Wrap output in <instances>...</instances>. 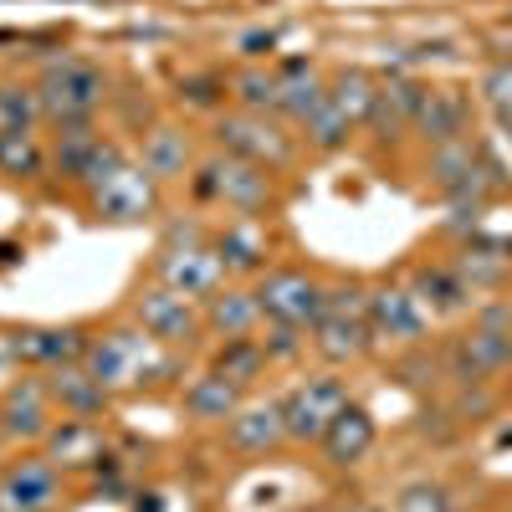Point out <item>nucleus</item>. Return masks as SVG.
Returning <instances> with one entry per match:
<instances>
[{
	"label": "nucleus",
	"mask_w": 512,
	"mask_h": 512,
	"mask_svg": "<svg viewBox=\"0 0 512 512\" xmlns=\"http://www.w3.org/2000/svg\"><path fill=\"white\" fill-rule=\"evenodd\" d=\"M6 364H16L11 359V328H0V369H6Z\"/></svg>",
	"instance_id": "40"
},
{
	"label": "nucleus",
	"mask_w": 512,
	"mask_h": 512,
	"mask_svg": "<svg viewBox=\"0 0 512 512\" xmlns=\"http://www.w3.org/2000/svg\"><path fill=\"white\" fill-rule=\"evenodd\" d=\"M231 98H236V108H246V113H277L282 108V77H277V67H241V72H231Z\"/></svg>",
	"instance_id": "31"
},
{
	"label": "nucleus",
	"mask_w": 512,
	"mask_h": 512,
	"mask_svg": "<svg viewBox=\"0 0 512 512\" xmlns=\"http://www.w3.org/2000/svg\"><path fill=\"white\" fill-rule=\"evenodd\" d=\"M210 369H221L226 379L251 390V384L262 379V369H272V364H267L262 338H226V344H216V354H210Z\"/></svg>",
	"instance_id": "33"
},
{
	"label": "nucleus",
	"mask_w": 512,
	"mask_h": 512,
	"mask_svg": "<svg viewBox=\"0 0 512 512\" xmlns=\"http://www.w3.org/2000/svg\"><path fill=\"white\" fill-rule=\"evenodd\" d=\"M374 93H379V77L364 72V67H344V72H333V77H328V98L344 108L359 128H364L369 113H374Z\"/></svg>",
	"instance_id": "34"
},
{
	"label": "nucleus",
	"mask_w": 512,
	"mask_h": 512,
	"mask_svg": "<svg viewBox=\"0 0 512 512\" xmlns=\"http://www.w3.org/2000/svg\"><path fill=\"white\" fill-rule=\"evenodd\" d=\"M216 149L221 154H236V159H251L272 169V175H282V169L297 159V139L287 134V123L277 113H246V108H231L216 118Z\"/></svg>",
	"instance_id": "5"
},
{
	"label": "nucleus",
	"mask_w": 512,
	"mask_h": 512,
	"mask_svg": "<svg viewBox=\"0 0 512 512\" xmlns=\"http://www.w3.org/2000/svg\"><path fill=\"white\" fill-rule=\"evenodd\" d=\"M210 246L226 262V277H262L272 267V236H267L262 216H231L210 236Z\"/></svg>",
	"instance_id": "18"
},
{
	"label": "nucleus",
	"mask_w": 512,
	"mask_h": 512,
	"mask_svg": "<svg viewBox=\"0 0 512 512\" xmlns=\"http://www.w3.org/2000/svg\"><path fill=\"white\" fill-rule=\"evenodd\" d=\"M226 441H231V451H241V456H272V451L292 446L287 420H282V400L241 405V410L226 420Z\"/></svg>",
	"instance_id": "19"
},
{
	"label": "nucleus",
	"mask_w": 512,
	"mask_h": 512,
	"mask_svg": "<svg viewBox=\"0 0 512 512\" xmlns=\"http://www.w3.org/2000/svg\"><path fill=\"white\" fill-rule=\"evenodd\" d=\"M308 349H313L323 364H359V359L374 349V328H369V318L323 313V318L308 328Z\"/></svg>",
	"instance_id": "22"
},
{
	"label": "nucleus",
	"mask_w": 512,
	"mask_h": 512,
	"mask_svg": "<svg viewBox=\"0 0 512 512\" xmlns=\"http://www.w3.org/2000/svg\"><path fill=\"white\" fill-rule=\"evenodd\" d=\"M200 318H205V333L210 338H256L262 333V308H256V292L251 287H221L216 297L200 303Z\"/></svg>",
	"instance_id": "23"
},
{
	"label": "nucleus",
	"mask_w": 512,
	"mask_h": 512,
	"mask_svg": "<svg viewBox=\"0 0 512 512\" xmlns=\"http://www.w3.org/2000/svg\"><path fill=\"white\" fill-rule=\"evenodd\" d=\"M354 134H359V123H354L344 108H338L333 98H328V103H323V108H318V113L303 123V128H297V139H303L313 154H338V149H344Z\"/></svg>",
	"instance_id": "32"
},
{
	"label": "nucleus",
	"mask_w": 512,
	"mask_h": 512,
	"mask_svg": "<svg viewBox=\"0 0 512 512\" xmlns=\"http://www.w3.org/2000/svg\"><path fill=\"white\" fill-rule=\"evenodd\" d=\"M390 512H456V492L446 482H431V477H420V482H405L390 502Z\"/></svg>",
	"instance_id": "36"
},
{
	"label": "nucleus",
	"mask_w": 512,
	"mask_h": 512,
	"mask_svg": "<svg viewBox=\"0 0 512 512\" xmlns=\"http://www.w3.org/2000/svg\"><path fill=\"white\" fill-rule=\"evenodd\" d=\"M128 313H134V323L154 338V344H164V349H185V344H195V338H205L200 303H190V297H180L175 287H164V282L139 287Z\"/></svg>",
	"instance_id": "9"
},
{
	"label": "nucleus",
	"mask_w": 512,
	"mask_h": 512,
	"mask_svg": "<svg viewBox=\"0 0 512 512\" xmlns=\"http://www.w3.org/2000/svg\"><path fill=\"white\" fill-rule=\"evenodd\" d=\"M482 103L492 108L497 128H502L507 144H512V62H492L482 72Z\"/></svg>",
	"instance_id": "37"
},
{
	"label": "nucleus",
	"mask_w": 512,
	"mask_h": 512,
	"mask_svg": "<svg viewBox=\"0 0 512 512\" xmlns=\"http://www.w3.org/2000/svg\"><path fill=\"white\" fill-rule=\"evenodd\" d=\"M236 52H241V57H251V62H262V57H272V52H277V31H267V26H256V31H246V36L236 41Z\"/></svg>",
	"instance_id": "39"
},
{
	"label": "nucleus",
	"mask_w": 512,
	"mask_h": 512,
	"mask_svg": "<svg viewBox=\"0 0 512 512\" xmlns=\"http://www.w3.org/2000/svg\"><path fill=\"white\" fill-rule=\"evenodd\" d=\"M410 134H415L425 149L472 139V93H466V88H425Z\"/></svg>",
	"instance_id": "16"
},
{
	"label": "nucleus",
	"mask_w": 512,
	"mask_h": 512,
	"mask_svg": "<svg viewBox=\"0 0 512 512\" xmlns=\"http://www.w3.org/2000/svg\"><path fill=\"white\" fill-rule=\"evenodd\" d=\"M344 405H349V384L338 379V374H308V379H297L292 390L282 395V420H287L292 446H318Z\"/></svg>",
	"instance_id": "8"
},
{
	"label": "nucleus",
	"mask_w": 512,
	"mask_h": 512,
	"mask_svg": "<svg viewBox=\"0 0 512 512\" xmlns=\"http://www.w3.org/2000/svg\"><path fill=\"white\" fill-rule=\"evenodd\" d=\"M359 512H390V507H359Z\"/></svg>",
	"instance_id": "41"
},
{
	"label": "nucleus",
	"mask_w": 512,
	"mask_h": 512,
	"mask_svg": "<svg viewBox=\"0 0 512 512\" xmlns=\"http://www.w3.org/2000/svg\"><path fill=\"white\" fill-rule=\"evenodd\" d=\"M180 405H185V415H190L195 425H226V420L246 405V384L226 379L221 369H205V374H195V379L185 384Z\"/></svg>",
	"instance_id": "25"
},
{
	"label": "nucleus",
	"mask_w": 512,
	"mask_h": 512,
	"mask_svg": "<svg viewBox=\"0 0 512 512\" xmlns=\"http://www.w3.org/2000/svg\"><path fill=\"white\" fill-rule=\"evenodd\" d=\"M451 267L461 272V282L472 287L477 297L482 292H502L512 282V241H497V236H461L456 251H451Z\"/></svg>",
	"instance_id": "17"
},
{
	"label": "nucleus",
	"mask_w": 512,
	"mask_h": 512,
	"mask_svg": "<svg viewBox=\"0 0 512 512\" xmlns=\"http://www.w3.org/2000/svg\"><path fill=\"white\" fill-rule=\"evenodd\" d=\"M251 292L267 323H292V328H313L328 303V282L308 267H267Z\"/></svg>",
	"instance_id": "6"
},
{
	"label": "nucleus",
	"mask_w": 512,
	"mask_h": 512,
	"mask_svg": "<svg viewBox=\"0 0 512 512\" xmlns=\"http://www.w3.org/2000/svg\"><path fill=\"white\" fill-rule=\"evenodd\" d=\"M57 425V405L47 374H21L0 390V441L6 446H41Z\"/></svg>",
	"instance_id": "10"
},
{
	"label": "nucleus",
	"mask_w": 512,
	"mask_h": 512,
	"mask_svg": "<svg viewBox=\"0 0 512 512\" xmlns=\"http://www.w3.org/2000/svg\"><path fill=\"white\" fill-rule=\"evenodd\" d=\"M277 77H282V108H277V118L292 123V128H303V123L328 103V77H323V67L297 57V62H282Z\"/></svg>",
	"instance_id": "26"
},
{
	"label": "nucleus",
	"mask_w": 512,
	"mask_h": 512,
	"mask_svg": "<svg viewBox=\"0 0 512 512\" xmlns=\"http://www.w3.org/2000/svg\"><path fill=\"white\" fill-rule=\"evenodd\" d=\"M405 287L420 297V308L431 318H461V313L477 308V292L461 282L451 256H415V262L405 267Z\"/></svg>",
	"instance_id": "15"
},
{
	"label": "nucleus",
	"mask_w": 512,
	"mask_h": 512,
	"mask_svg": "<svg viewBox=\"0 0 512 512\" xmlns=\"http://www.w3.org/2000/svg\"><path fill=\"white\" fill-rule=\"evenodd\" d=\"M0 118H6V128H41L47 123L36 82H16V77L0 82Z\"/></svg>",
	"instance_id": "35"
},
{
	"label": "nucleus",
	"mask_w": 512,
	"mask_h": 512,
	"mask_svg": "<svg viewBox=\"0 0 512 512\" xmlns=\"http://www.w3.org/2000/svg\"><path fill=\"white\" fill-rule=\"evenodd\" d=\"M41 446H47V456H52L57 466H98V472H103V431H98V420H72V415H62Z\"/></svg>",
	"instance_id": "28"
},
{
	"label": "nucleus",
	"mask_w": 512,
	"mask_h": 512,
	"mask_svg": "<svg viewBox=\"0 0 512 512\" xmlns=\"http://www.w3.org/2000/svg\"><path fill=\"white\" fill-rule=\"evenodd\" d=\"M154 282L175 287L190 303H205L226 287V262L216 256L210 241H195V246H159L154 256Z\"/></svg>",
	"instance_id": "12"
},
{
	"label": "nucleus",
	"mask_w": 512,
	"mask_h": 512,
	"mask_svg": "<svg viewBox=\"0 0 512 512\" xmlns=\"http://www.w3.org/2000/svg\"><path fill=\"white\" fill-rule=\"evenodd\" d=\"M195 195L200 200H216L226 205L231 216H267L277 205V175L251 159H236V154H210L195 164Z\"/></svg>",
	"instance_id": "4"
},
{
	"label": "nucleus",
	"mask_w": 512,
	"mask_h": 512,
	"mask_svg": "<svg viewBox=\"0 0 512 512\" xmlns=\"http://www.w3.org/2000/svg\"><path fill=\"white\" fill-rule=\"evenodd\" d=\"M420 98H425V82L420 77H379V93H374V113L364 128H374L379 139H400L415 128V113H420Z\"/></svg>",
	"instance_id": "21"
},
{
	"label": "nucleus",
	"mask_w": 512,
	"mask_h": 512,
	"mask_svg": "<svg viewBox=\"0 0 512 512\" xmlns=\"http://www.w3.org/2000/svg\"><path fill=\"white\" fill-rule=\"evenodd\" d=\"M52 169V159H47V144H41V134L36 128H6L0 134V175L6 180H41Z\"/></svg>",
	"instance_id": "30"
},
{
	"label": "nucleus",
	"mask_w": 512,
	"mask_h": 512,
	"mask_svg": "<svg viewBox=\"0 0 512 512\" xmlns=\"http://www.w3.org/2000/svg\"><path fill=\"white\" fill-rule=\"evenodd\" d=\"M0 472H6V461H0Z\"/></svg>",
	"instance_id": "43"
},
{
	"label": "nucleus",
	"mask_w": 512,
	"mask_h": 512,
	"mask_svg": "<svg viewBox=\"0 0 512 512\" xmlns=\"http://www.w3.org/2000/svg\"><path fill=\"white\" fill-rule=\"evenodd\" d=\"M36 93H41L47 128H72V123H93L103 113V103L113 98V82L93 57L67 52L36 72Z\"/></svg>",
	"instance_id": "2"
},
{
	"label": "nucleus",
	"mask_w": 512,
	"mask_h": 512,
	"mask_svg": "<svg viewBox=\"0 0 512 512\" xmlns=\"http://www.w3.org/2000/svg\"><path fill=\"white\" fill-rule=\"evenodd\" d=\"M159 205H164V185L139 159H128L118 175H108L88 190V210L103 226H144V221L159 216Z\"/></svg>",
	"instance_id": "7"
},
{
	"label": "nucleus",
	"mask_w": 512,
	"mask_h": 512,
	"mask_svg": "<svg viewBox=\"0 0 512 512\" xmlns=\"http://www.w3.org/2000/svg\"><path fill=\"white\" fill-rule=\"evenodd\" d=\"M88 344L93 333L82 323H26V328H11V359L47 374V369H62V364H82L88 359Z\"/></svg>",
	"instance_id": "13"
},
{
	"label": "nucleus",
	"mask_w": 512,
	"mask_h": 512,
	"mask_svg": "<svg viewBox=\"0 0 512 512\" xmlns=\"http://www.w3.org/2000/svg\"><path fill=\"white\" fill-rule=\"evenodd\" d=\"M47 390H52V405H57L62 415H72V420H98V415L113 405V390L88 374V364L47 369Z\"/></svg>",
	"instance_id": "24"
},
{
	"label": "nucleus",
	"mask_w": 512,
	"mask_h": 512,
	"mask_svg": "<svg viewBox=\"0 0 512 512\" xmlns=\"http://www.w3.org/2000/svg\"><path fill=\"white\" fill-rule=\"evenodd\" d=\"M441 354V374L451 384H492L512 374V303L507 297H487L472 308V323L451 333Z\"/></svg>",
	"instance_id": "1"
},
{
	"label": "nucleus",
	"mask_w": 512,
	"mask_h": 512,
	"mask_svg": "<svg viewBox=\"0 0 512 512\" xmlns=\"http://www.w3.org/2000/svg\"><path fill=\"white\" fill-rule=\"evenodd\" d=\"M374 441H379V425H374V415L364 410V405H344L338 410V420L328 425V436L318 441V451H323V461L333 466V472H354V466L374 451Z\"/></svg>",
	"instance_id": "20"
},
{
	"label": "nucleus",
	"mask_w": 512,
	"mask_h": 512,
	"mask_svg": "<svg viewBox=\"0 0 512 512\" xmlns=\"http://www.w3.org/2000/svg\"><path fill=\"white\" fill-rule=\"evenodd\" d=\"M139 164L149 169L159 185L190 175V164H195L190 134H185V128H175V123H149L144 139H139Z\"/></svg>",
	"instance_id": "27"
},
{
	"label": "nucleus",
	"mask_w": 512,
	"mask_h": 512,
	"mask_svg": "<svg viewBox=\"0 0 512 512\" xmlns=\"http://www.w3.org/2000/svg\"><path fill=\"white\" fill-rule=\"evenodd\" d=\"M369 328H374V344L415 349L431 333V313L420 308V297L405 282L379 277V282H369Z\"/></svg>",
	"instance_id": "11"
},
{
	"label": "nucleus",
	"mask_w": 512,
	"mask_h": 512,
	"mask_svg": "<svg viewBox=\"0 0 512 512\" xmlns=\"http://www.w3.org/2000/svg\"><path fill=\"white\" fill-rule=\"evenodd\" d=\"M88 374L98 384H108V390H144V384H154L169 359H164V344H154V338L139 328V323H118V328H103L93 333V344H88Z\"/></svg>",
	"instance_id": "3"
},
{
	"label": "nucleus",
	"mask_w": 512,
	"mask_h": 512,
	"mask_svg": "<svg viewBox=\"0 0 512 512\" xmlns=\"http://www.w3.org/2000/svg\"><path fill=\"white\" fill-rule=\"evenodd\" d=\"M0 134H6V118H0Z\"/></svg>",
	"instance_id": "42"
},
{
	"label": "nucleus",
	"mask_w": 512,
	"mask_h": 512,
	"mask_svg": "<svg viewBox=\"0 0 512 512\" xmlns=\"http://www.w3.org/2000/svg\"><path fill=\"white\" fill-rule=\"evenodd\" d=\"M256 338H262V349H267V364H292L308 349V328H292V323H262Z\"/></svg>",
	"instance_id": "38"
},
{
	"label": "nucleus",
	"mask_w": 512,
	"mask_h": 512,
	"mask_svg": "<svg viewBox=\"0 0 512 512\" xmlns=\"http://www.w3.org/2000/svg\"><path fill=\"white\" fill-rule=\"evenodd\" d=\"M62 502V466L47 451H26L0 472V512H57Z\"/></svg>",
	"instance_id": "14"
},
{
	"label": "nucleus",
	"mask_w": 512,
	"mask_h": 512,
	"mask_svg": "<svg viewBox=\"0 0 512 512\" xmlns=\"http://www.w3.org/2000/svg\"><path fill=\"white\" fill-rule=\"evenodd\" d=\"M108 134L98 123H72V128H52V149H47V159H52V169L62 180H72V185H82V175H88V164H93V154H98V144H103Z\"/></svg>",
	"instance_id": "29"
}]
</instances>
